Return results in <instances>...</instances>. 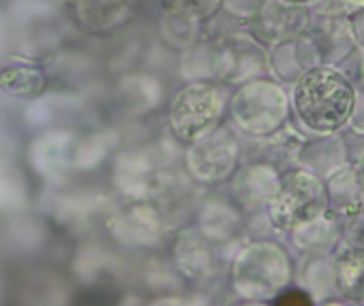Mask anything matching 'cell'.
Returning <instances> with one entry per match:
<instances>
[{"mask_svg": "<svg viewBox=\"0 0 364 306\" xmlns=\"http://www.w3.org/2000/svg\"><path fill=\"white\" fill-rule=\"evenodd\" d=\"M294 106L309 128L333 132L350 119L354 111V89L343 75L331 68H316L299 81Z\"/></svg>", "mask_w": 364, "mask_h": 306, "instance_id": "cell-1", "label": "cell"}, {"mask_svg": "<svg viewBox=\"0 0 364 306\" xmlns=\"http://www.w3.org/2000/svg\"><path fill=\"white\" fill-rule=\"evenodd\" d=\"M224 113V94L211 83L186 85L171 104V128L188 143L207 136Z\"/></svg>", "mask_w": 364, "mask_h": 306, "instance_id": "cell-2", "label": "cell"}, {"mask_svg": "<svg viewBox=\"0 0 364 306\" xmlns=\"http://www.w3.org/2000/svg\"><path fill=\"white\" fill-rule=\"evenodd\" d=\"M134 0H77L79 19L87 30L105 32L126 19Z\"/></svg>", "mask_w": 364, "mask_h": 306, "instance_id": "cell-4", "label": "cell"}, {"mask_svg": "<svg viewBox=\"0 0 364 306\" xmlns=\"http://www.w3.org/2000/svg\"><path fill=\"white\" fill-rule=\"evenodd\" d=\"M288 2H309V0H288Z\"/></svg>", "mask_w": 364, "mask_h": 306, "instance_id": "cell-8", "label": "cell"}, {"mask_svg": "<svg viewBox=\"0 0 364 306\" xmlns=\"http://www.w3.org/2000/svg\"><path fill=\"white\" fill-rule=\"evenodd\" d=\"M277 305L279 306H299V305H311V298L301 294V292H288L286 296H279L277 298Z\"/></svg>", "mask_w": 364, "mask_h": 306, "instance_id": "cell-7", "label": "cell"}, {"mask_svg": "<svg viewBox=\"0 0 364 306\" xmlns=\"http://www.w3.org/2000/svg\"><path fill=\"white\" fill-rule=\"evenodd\" d=\"M326 207L322 183L309 173H290L271 200V222L279 230H294L314 222Z\"/></svg>", "mask_w": 364, "mask_h": 306, "instance_id": "cell-3", "label": "cell"}, {"mask_svg": "<svg viewBox=\"0 0 364 306\" xmlns=\"http://www.w3.org/2000/svg\"><path fill=\"white\" fill-rule=\"evenodd\" d=\"M337 288L350 300H364V249L348 251L337 262Z\"/></svg>", "mask_w": 364, "mask_h": 306, "instance_id": "cell-5", "label": "cell"}, {"mask_svg": "<svg viewBox=\"0 0 364 306\" xmlns=\"http://www.w3.org/2000/svg\"><path fill=\"white\" fill-rule=\"evenodd\" d=\"M43 85V75L34 68H4L0 72V87L17 96H34Z\"/></svg>", "mask_w": 364, "mask_h": 306, "instance_id": "cell-6", "label": "cell"}]
</instances>
